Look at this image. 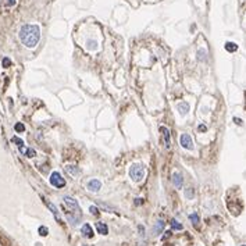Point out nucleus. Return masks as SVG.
<instances>
[{"instance_id": "7c9ffc66", "label": "nucleus", "mask_w": 246, "mask_h": 246, "mask_svg": "<svg viewBox=\"0 0 246 246\" xmlns=\"http://www.w3.org/2000/svg\"><path fill=\"white\" fill-rule=\"evenodd\" d=\"M170 235H171V232H166V235L163 236V239H164V238H168V236H170Z\"/></svg>"}, {"instance_id": "dca6fc26", "label": "nucleus", "mask_w": 246, "mask_h": 246, "mask_svg": "<svg viewBox=\"0 0 246 246\" xmlns=\"http://www.w3.org/2000/svg\"><path fill=\"white\" fill-rule=\"evenodd\" d=\"M196 54H198V60H199V61H206L207 60V53L204 49H199Z\"/></svg>"}, {"instance_id": "f3484780", "label": "nucleus", "mask_w": 246, "mask_h": 246, "mask_svg": "<svg viewBox=\"0 0 246 246\" xmlns=\"http://www.w3.org/2000/svg\"><path fill=\"white\" fill-rule=\"evenodd\" d=\"M86 47L89 50H96L98 49V42L96 40H86Z\"/></svg>"}, {"instance_id": "412c9836", "label": "nucleus", "mask_w": 246, "mask_h": 246, "mask_svg": "<svg viewBox=\"0 0 246 246\" xmlns=\"http://www.w3.org/2000/svg\"><path fill=\"white\" fill-rule=\"evenodd\" d=\"M38 232H39V235H42V236H47V234H49V229H47L45 225H42V227H39Z\"/></svg>"}, {"instance_id": "2f4dec72", "label": "nucleus", "mask_w": 246, "mask_h": 246, "mask_svg": "<svg viewBox=\"0 0 246 246\" xmlns=\"http://www.w3.org/2000/svg\"><path fill=\"white\" fill-rule=\"evenodd\" d=\"M82 246H88V245H82Z\"/></svg>"}, {"instance_id": "bb28decb", "label": "nucleus", "mask_w": 246, "mask_h": 246, "mask_svg": "<svg viewBox=\"0 0 246 246\" xmlns=\"http://www.w3.org/2000/svg\"><path fill=\"white\" fill-rule=\"evenodd\" d=\"M234 121H235V123L238 124V125H242V121H241L239 118H234Z\"/></svg>"}, {"instance_id": "6e6552de", "label": "nucleus", "mask_w": 246, "mask_h": 246, "mask_svg": "<svg viewBox=\"0 0 246 246\" xmlns=\"http://www.w3.org/2000/svg\"><path fill=\"white\" fill-rule=\"evenodd\" d=\"M160 131L163 132V136H164V143H166V148L170 149L171 148V141H170V131L167 127H160Z\"/></svg>"}, {"instance_id": "aec40b11", "label": "nucleus", "mask_w": 246, "mask_h": 246, "mask_svg": "<svg viewBox=\"0 0 246 246\" xmlns=\"http://www.w3.org/2000/svg\"><path fill=\"white\" fill-rule=\"evenodd\" d=\"M67 171H68L71 175H74V177L79 174V170H78V168H74V166H68V167H67Z\"/></svg>"}, {"instance_id": "6ab92c4d", "label": "nucleus", "mask_w": 246, "mask_h": 246, "mask_svg": "<svg viewBox=\"0 0 246 246\" xmlns=\"http://www.w3.org/2000/svg\"><path fill=\"white\" fill-rule=\"evenodd\" d=\"M189 220L192 221V224H193V225H198V224H199V221H200V218H199V216H198L196 213H193V214H191V216H189Z\"/></svg>"}, {"instance_id": "393cba45", "label": "nucleus", "mask_w": 246, "mask_h": 246, "mask_svg": "<svg viewBox=\"0 0 246 246\" xmlns=\"http://www.w3.org/2000/svg\"><path fill=\"white\" fill-rule=\"evenodd\" d=\"M185 196H186L188 199H192V198H193V189H192V188L186 189V192H185Z\"/></svg>"}, {"instance_id": "20e7f679", "label": "nucleus", "mask_w": 246, "mask_h": 246, "mask_svg": "<svg viewBox=\"0 0 246 246\" xmlns=\"http://www.w3.org/2000/svg\"><path fill=\"white\" fill-rule=\"evenodd\" d=\"M50 184L54 186V188H64L65 186V181L64 178L61 177V174L54 171V173H51L50 175Z\"/></svg>"}, {"instance_id": "c85d7f7f", "label": "nucleus", "mask_w": 246, "mask_h": 246, "mask_svg": "<svg viewBox=\"0 0 246 246\" xmlns=\"http://www.w3.org/2000/svg\"><path fill=\"white\" fill-rule=\"evenodd\" d=\"M141 203H143V200H142V199H136V202H135V204H138V206H139Z\"/></svg>"}, {"instance_id": "cd10ccee", "label": "nucleus", "mask_w": 246, "mask_h": 246, "mask_svg": "<svg viewBox=\"0 0 246 246\" xmlns=\"http://www.w3.org/2000/svg\"><path fill=\"white\" fill-rule=\"evenodd\" d=\"M7 3H8V6H14V4H15V0H8Z\"/></svg>"}, {"instance_id": "ddd939ff", "label": "nucleus", "mask_w": 246, "mask_h": 246, "mask_svg": "<svg viewBox=\"0 0 246 246\" xmlns=\"http://www.w3.org/2000/svg\"><path fill=\"white\" fill-rule=\"evenodd\" d=\"M163 229H164V221L163 220H159L154 224V227H153V232H154L156 235H160V234L163 232Z\"/></svg>"}, {"instance_id": "4be33fe9", "label": "nucleus", "mask_w": 246, "mask_h": 246, "mask_svg": "<svg viewBox=\"0 0 246 246\" xmlns=\"http://www.w3.org/2000/svg\"><path fill=\"white\" fill-rule=\"evenodd\" d=\"M14 129L17 131V132H24V131H25V125L21 124V123H17L15 124V127H14Z\"/></svg>"}, {"instance_id": "0eeeda50", "label": "nucleus", "mask_w": 246, "mask_h": 246, "mask_svg": "<svg viewBox=\"0 0 246 246\" xmlns=\"http://www.w3.org/2000/svg\"><path fill=\"white\" fill-rule=\"evenodd\" d=\"M100 188H101V182L99 179H91L88 182V189L91 192H98L100 191Z\"/></svg>"}, {"instance_id": "473e14b6", "label": "nucleus", "mask_w": 246, "mask_h": 246, "mask_svg": "<svg viewBox=\"0 0 246 246\" xmlns=\"http://www.w3.org/2000/svg\"><path fill=\"white\" fill-rule=\"evenodd\" d=\"M243 246H246V245H243Z\"/></svg>"}, {"instance_id": "f03ea898", "label": "nucleus", "mask_w": 246, "mask_h": 246, "mask_svg": "<svg viewBox=\"0 0 246 246\" xmlns=\"http://www.w3.org/2000/svg\"><path fill=\"white\" fill-rule=\"evenodd\" d=\"M129 178L135 182H141L145 178V167L143 164L135 163L129 167Z\"/></svg>"}, {"instance_id": "1a4fd4ad", "label": "nucleus", "mask_w": 246, "mask_h": 246, "mask_svg": "<svg viewBox=\"0 0 246 246\" xmlns=\"http://www.w3.org/2000/svg\"><path fill=\"white\" fill-rule=\"evenodd\" d=\"M177 110L179 111L181 116H186V114L189 113V104L186 103V101H181V103H178Z\"/></svg>"}, {"instance_id": "f257e3e1", "label": "nucleus", "mask_w": 246, "mask_h": 246, "mask_svg": "<svg viewBox=\"0 0 246 246\" xmlns=\"http://www.w3.org/2000/svg\"><path fill=\"white\" fill-rule=\"evenodd\" d=\"M20 39H21L22 45H25L26 47L32 49L39 43L40 39V28L38 25H22L20 29Z\"/></svg>"}, {"instance_id": "4468645a", "label": "nucleus", "mask_w": 246, "mask_h": 246, "mask_svg": "<svg viewBox=\"0 0 246 246\" xmlns=\"http://www.w3.org/2000/svg\"><path fill=\"white\" fill-rule=\"evenodd\" d=\"M20 150H21V153L25 154L26 157H35V156H36V152H35L33 149H26L22 146V148H20Z\"/></svg>"}, {"instance_id": "2eb2a0df", "label": "nucleus", "mask_w": 246, "mask_h": 246, "mask_svg": "<svg viewBox=\"0 0 246 246\" xmlns=\"http://www.w3.org/2000/svg\"><path fill=\"white\" fill-rule=\"evenodd\" d=\"M225 50L229 51V53H234V51L238 50V45L234 43V42H227L225 43Z\"/></svg>"}, {"instance_id": "9d476101", "label": "nucleus", "mask_w": 246, "mask_h": 246, "mask_svg": "<svg viewBox=\"0 0 246 246\" xmlns=\"http://www.w3.org/2000/svg\"><path fill=\"white\" fill-rule=\"evenodd\" d=\"M81 232H82V235L86 236V238H92V236H93V231H92V227L89 224H83L82 228H81Z\"/></svg>"}, {"instance_id": "7ed1b4c3", "label": "nucleus", "mask_w": 246, "mask_h": 246, "mask_svg": "<svg viewBox=\"0 0 246 246\" xmlns=\"http://www.w3.org/2000/svg\"><path fill=\"white\" fill-rule=\"evenodd\" d=\"M63 200H64V204L68 207L71 213L81 216V207H79V204H78V202H76L75 199H73L71 196H64ZM71 213H67V214H71Z\"/></svg>"}, {"instance_id": "b1692460", "label": "nucleus", "mask_w": 246, "mask_h": 246, "mask_svg": "<svg viewBox=\"0 0 246 246\" xmlns=\"http://www.w3.org/2000/svg\"><path fill=\"white\" fill-rule=\"evenodd\" d=\"M89 211H91V213L93 214V216H98V214H99V211H100V210H99V209H98V207H96V206H91V207H89Z\"/></svg>"}, {"instance_id": "a878e982", "label": "nucleus", "mask_w": 246, "mask_h": 246, "mask_svg": "<svg viewBox=\"0 0 246 246\" xmlns=\"http://www.w3.org/2000/svg\"><path fill=\"white\" fill-rule=\"evenodd\" d=\"M10 65H11V60H10V58H7V57L3 58V67H4V68H8Z\"/></svg>"}, {"instance_id": "c756f323", "label": "nucleus", "mask_w": 246, "mask_h": 246, "mask_svg": "<svg viewBox=\"0 0 246 246\" xmlns=\"http://www.w3.org/2000/svg\"><path fill=\"white\" fill-rule=\"evenodd\" d=\"M199 131H206V127H204V125H200V127H199Z\"/></svg>"}, {"instance_id": "a211bd4d", "label": "nucleus", "mask_w": 246, "mask_h": 246, "mask_svg": "<svg viewBox=\"0 0 246 246\" xmlns=\"http://www.w3.org/2000/svg\"><path fill=\"white\" fill-rule=\"evenodd\" d=\"M171 227H173V229H175V231H182V229H184L182 224H179L177 220H173V221H171Z\"/></svg>"}, {"instance_id": "423d86ee", "label": "nucleus", "mask_w": 246, "mask_h": 246, "mask_svg": "<svg viewBox=\"0 0 246 246\" xmlns=\"http://www.w3.org/2000/svg\"><path fill=\"white\" fill-rule=\"evenodd\" d=\"M173 184L174 186L177 189H181L182 188V184H184V178L179 173H174L173 174Z\"/></svg>"}, {"instance_id": "f8f14e48", "label": "nucleus", "mask_w": 246, "mask_h": 246, "mask_svg": "<svg viewBox=\"0 0 246 246\" xmlns=\"http://www.w3.org/2000/svg\"><path fill=\"white\" fill-rule=\"evenodd\" d=\"M43 200H45V203H46V206L51 210V213L54 214L56 220H57L58 223H60V216H58V210H57V207H56V206H54V204H53V203H51V202H49V200H46V199H43Z\"/></svg>"}, {"instance_id": "9b49d317", "label": "nucleus", "mask_w": 246, "mask_h": 246, "mask_svg": "<svg viewBox=\"0 0 246 246\" xmlns=\"http://www.w3.org/2000/svg\"><path fill=\"white\" fill-rule=\"evenodd\" d=\"M96 229H98V234H101V235H107V232H109L107 225L104 223H101V221L96 223Z\"/></svg>"}, {"instance_id": "5701e85b", "label": "nucleus", "mask_w": 246, "mask_h": 246, "mask_svg": "<svg viewBox=\"0 0 246 246\" xmlns=\"http://www.w3.org/2000/svg\"><path fill=\"white\" fill-rule=\"evenodd\" d=\"M13 142H15L17 145H18V148H22L24 146V142H22V139H20V138H17V136H14L13 139H11Z\"/></svg>"}, {"instance_id": "39448f33", "label": "nucleus", "mask_w": 246, "mask_h": 246, "mask_svg": "<svg viewBox=\"0 0 246 246\" xmlns=\"http://www.w3.org/2000/svg\"><path fill=\"white\" fill-rule=\"evenodd\" d=\"M179 141H181L182 148L188 149V150H192V149H193V142H192V138L189 134H182L181 138H179Z\"/></svg>"}]
</instances>
